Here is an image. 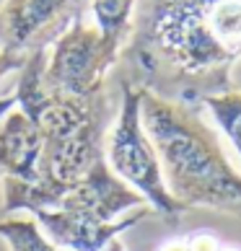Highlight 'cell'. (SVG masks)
<instances>
[{
    "label": "cell",
    "mask_w": 241,
    "mask_h": 251,
    "mask_svg": "<svg viewBox=\"0 0 241 251\" xmlns=\"http://www.w3.org/2000/svg\"><path fill=\"white\" fill-rule=\"evenodd\" d=\"M125 42L96 29L94 21L80 16L73 21L47 50L42 86L62 96L104 94L107 73L122 57Z\"/></svg>",
    "instance_id": "8992f818"
},
{
    "label": "cell",
    "mask_w": 241,
    "mask_h": 251,
    "mask_svg": "<svg viewBox=\"0 0 241 251\" xmlns=\"http://www.w3.org/2000/svg\"><path fill=\"white\" fill-rule=\"evenodd\" d=\"M104 158L112 174L140 194L145 204H151V210L166 218H179L187 212V207L179 204L166 189L161 161L140 119V88L127 80L122 83V104L109 132Z\"/></svg>",
    "instance_id": "5b68a950"
},
{
    "label": "cell",
    "mask_w": 241,
    "mask_h": 251,
    "mask_svg": "<svg viewBox=\"0 0 241 251\" xmlns=\"http://www.w3.org/2000/svg\"><path fill=\"white\" fill-rule=\"evenodd\" d=\"M140 119L174 200L187 210L208 207L241 215V174L228 163L197 109L140 88Z\"/></svg>",
    "instance_id": "3957f363"
},
{
    "label": "cell",
    "mask_w": 241,
    "mask_h": 251,
    "mask_svg": "<svg viewBox=\"0 0 241 251\" xmlns=\"http://www.w3.org/2000/svg\"><path fill=\"white\" fill-rule=\"evenodd\" d=\"M24 62H26V57H18V54H8V52L0 50V80H3L8 73L21 70V68H24Z\"/></svg>",
    "instance_id": "4fadbf2b"
},
{
    "label": "cell",
    "mask_w": 241,
    "mask_h": 251,
    "mask_svg": "<svg viewBox=\"0 0 241 251\" xmlns=\"http://www.w3.org/2000/svg\"><path fill=\"white\" fill-rule=\"evenodd\" d=\"M13 106H16V96H3V99H0V119H3Z\"/></svg>",
    "instance_id": "9a60e30c"
},
{
    "label": "cell",
    "mask_w": 241,
    "mask_h": 251,
    "mask_svg": "<svg viewBox=\"0 0 241 251\" xmlns=\"http://www.w3.org/2000/svg\"><path fill=\"white\" fill-rule=\"evenodd\" d=\"M0 238L5 241L8 251H60L52 241L44 236L31 215H8L0 220Z\"/></svg>",
    "instance_id": "30bf717a"
},
{
    "label": "cell",
    "mask_w": 241,
    "mask_h": 251,
    "mask_svg": "<svg viewBox=\"0 0 241 251\" xmlns=\"http://www.w3.org/2000/svg\"><path fill=\"white\" fill-rule=\"evenodd\" d=\"M39 129L21 109L13 106L0 119V179L34 184L36 169H39Z\"/></svg>",
    "instance_id": "ba28073f"
},
{
    "label": "cell",
    "mask_w": 241,
    "mask_h": 251,
    "mask_svg": "<svg viewBox=\"0 0 241 251\" xmlns=\"http://www.w3.org/2000/svg\"><path fill=\"white\" fill-rule=\"evenodd\" d=\"M88 0H3L0 5V50L29 57L50 50L73 21L86 16Z\"/></svg>",
    "instance_id": "52a82bcc"
},
{
    "label": "cell",
    "mask_w": 241,
    "mask_h": 251,
    "mask_svg": "<svg viewBox=\"0 0 241 251\" xmlns=\"http://www.w3.org/2000/svg\"><path fill=\"white\" fill-rule=\"evenodd\" d=\"M145 200L109 169L107 158L91 169L50 210L29 215L60 251H104L148 215Z\"/></svg>",
    "instance_id": "277c9868"
},
{
    "label": "cell",
    "mask_w": 241,
    "mask_h": 251,
    "mask_svg": "<svg viewBox=\"0 0 241 251\" xmlns=\"http://www.w3.org/2000/svg\"><path fill=\"white\" fill-rule=\"evenodd\" d=\"M47 50L26 57L16 86V106L42 135L39 169L34 184L3 179V210L34 212L54 207L65 194L104 158V132L109 125L107 91L96 96H62L42 86Z\"/></svg>",
    "instance_id": "7a4b0ae2"
},
{
    "label": "cell",
    "mask_w": 241,
    "mask_h": 251,
    "mask_svg": "<svg viewBox=\"0 0 241 251\" xmlns=\"http://www.w3.org/2000/svg\"><path fill=\"white\" fill-rule=\"evenodd\" d=\"M122 60L127 83L187 106L231 91L241 60V0H137Z\"/></svg>",
    "instance_id": "6da1fadb"
},
{
    "label": "cell",
    "mask_w": 241,
    "mask_h": 251,
    "mask_svg": "<svg viewBox=\"0 0 241 251\" xmlns=\"http://www.w3.org/2000/svg\"><path fill=\"white\" fill-rule=\"evenodd\" d=\"M104 251H130V249H125V246H122V244H119V241L114 238V241H112V244H109V246L104 249Z\"/></svg>",
    "instance_id": "2e32d148"
},
{
    "label": "cell",
    "mask_w": 241,
    "mask_h": 251,
    "mask_svg": "<svg viewBox=\"0 0 241 251\" xmlns=\"http://www.w3.org/2000/svg\"><path fill=\"white\" fill-rule=\"evenodd\" d=\"M220 251H241V246H234V244H223Z\"/></svg>",
    "instance_id": "e0dca14e"
},
{
    "label": "cell",
    "mask_w": 241,
    "mask_h": 251,
    "mask_svg": "<svg viewBox=\"0 0 241 251\" xmlns=\"http://www.w3.org/2000/svg\"><path fill=\"white\" fill-rule=\"evenodd\" d=\"M137 0H88L91 21L99 31H104L114 39H122L127 44L130 29H133Z\"/></svg>",
    "instance_id": "8fae6325"
},
{
    "label": "cell",
    "mask_w": 241,
    "mask_h": 251,
    "mask_svg": "<svg viewBox=\"0 0 241 251\" xmlns=\"http://www.w3.org/2000/svg\"><path fill=\"white\" fill-rule=\"evenodd\" d=\"M159 251H189L187 238H169L159 246Z\"/></svg>",
    "instance_id": "5bb4252c"
},
{
    "label": "cell",
    "mask_w": 241,
    "mask_h": 251,
    "mask_svg": "<svg viewBox=\"0 0 241 251\" xmlns=\"http://www.w3.org/2000/svg\"><path fill=\"white\" fill-rule=\"evenodd\" d=\"M194 109H208L220 132L228 137L234 151L241 158V91L231 88L223 94H210L194 101Z\"/></svg>",
    "instance_id": "9c48e42d"
},
{
    "label": "cell",
    "mask_w": 241,
    "mask_h": 251,
    "mask_svg": "<svg viewBox=\"0 0 241 251\" xmlns=\"http://www.w3.org/2000/svg\"><path fill=\"white\" fill-rule=\"evenodd\" d=\"M187 246L189 251H220L223 241L210 230H194V233L187 236Z\"/></svg>",
    "instance_id": "7c38bea8"
}]
</instances>
